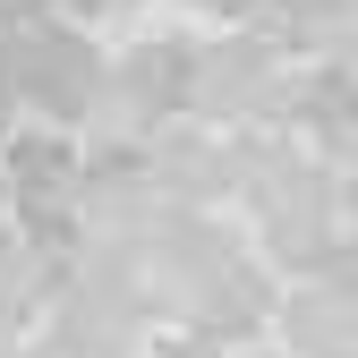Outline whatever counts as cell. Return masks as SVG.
Masks as SVG:
<instances>
[{"label": "cell", "instance_id": "cell-3", "mask_svg": "<svg viewBox=\"0 0 358 358\" xmlns=\"http://www.w3.org/2000/svg\"><path fill=\"white\" fill-rule=\"evenodd\" d=\"M290 120H299L316 145L358 154V69H307V77L290 85Z\"/></svg>", "mask_w": 358, "mask_h": 358}, {"label": "cell", "instance_id": "cell-4", "mask_svg": "<svg viewBox=\"0 0 358 358\" xmlns=\"http://www.w3.org/2000/svg\"><path fill=\"white\" fill-rule=\"evenodd\" d=\"M264 85H273V52L264 43H213V52H196V77H188V103L222 111V103H256Z\"/></svg>", "mask_w": 358, "mask_h": 358}, {"label": "cell", "instance_id": "cell-2", "mask_svg": "<svg viewBox=\"0 0 358 358\" xmlns=\"http://www.w3.org/2000/svg\"><path fill=\"white\" fill-rule=\"evenodd\" d=\"M188 77H196V43H137L120 60V94L137 120H162V111H188Z\"/></svg>", "mask_w": 358, "mask_h": 358}, {"label": "cell", "instance_id": "cell-1", "mask_svg": "<svg viewBox=\"0 0 358 358\" xmlns=\"http://www.w3.org/2000/svg\"><path fill=\"white\" fill-rule=\"evenodd\" d=\"M9 69H17V111H43V120H77L103 94V60H94V43L77 26L9 34Z\"/></svg>", "mask_w": 358, "mask_h": 358}]
</instances>
